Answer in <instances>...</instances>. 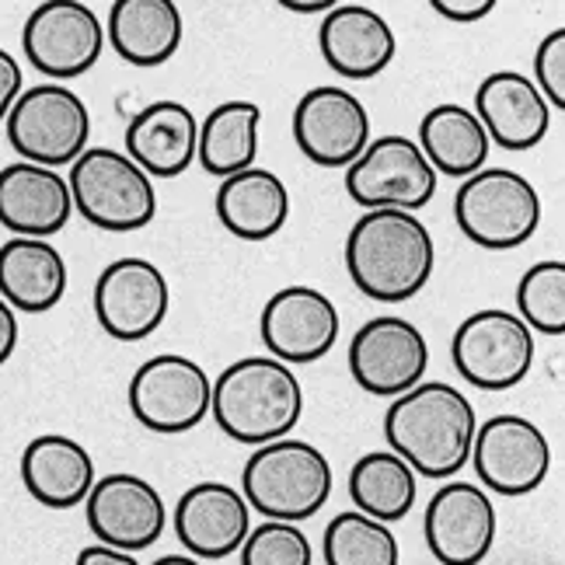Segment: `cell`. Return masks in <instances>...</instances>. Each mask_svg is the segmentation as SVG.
Masks as SVG:
<instances>
[{"mask_svg": "<svg viewBox=\"0 0 565 565\" xmlns=\"http://www.w3.org/2000/svg\"><path fill=\"white\" fill-rule=\"evenodd\" d=\"M185 21L171 0H116L108 8L105 42L129 67H161L179 53Z\"/></svg>", "mask_w": 565, "mask_h": 565, "instance_id": "25", "label": "cell"}, {"mask_svg": "<svg viewBox=\"0 0 565 565\" xmlns=\"http://www.w3.org/2000/svg\"><path fill=\"white\" fill-rule=\"evenodd\" d=\"M14 154L39 168L74 164L92 137V113L81 95L63 84H35L21 92L4 119Z\"/></svg>", "mask_w": 565, "mask_h": 565, "instance_id": "7", "label": "cell"}, {"mask_svg": "<svg viewBox=\"0 0 565 565\" xmlns=\"http://www.w3.org/2000/svg\"><path fill=\"white\" fill-rule=\"evenodd\" d=\"M84 516H88V527L98 537V545L129 555L158 545V537L168 527L161 492L147 478L129 471L98 478L88 499H84Z\"/></svg>", "mask_w": 565, "mask_h": 565, "instance_id": "15", "label": "cell"}, {"mask_svg": "<svg viewBox=\"0 0 565 565\" xmlns=\"http://www.w3.org/2000/svg\"><path fill=\"white\" fill-rule=\"evenodd\" d=\"M516 318L531 332L541 335H565V263L531 266L516 282Z\"/></svg>", "mask_w": 565, "mask_h": 565, "instance_id": "32", "label": "cell"}, {"mask_svg": "<svg viewBox=\"0 0 565 565\" xmlns=\"http://www.w3.org/2000/svg\"><path fill=\"white\" fill-rule=\"evenodd\" d=\"M416 471L391 450L363 454L350 471V499L356 513L377 520V524L405 520L416 507Z\"/></svg>", "mask_w": 565, "mask_h": 565, "instance_id": "30", "label": "cell"}, {"mask_svg": "<svg viewBox=\"0 0 565 565\" xmlns=\"http://www.w3.org/2000/svg\"><path fill=\"white\" fill-rule=\"evenodd\" d=\"M471 465L478 482L499 495H527L552 471L548 437L524 416H492L475 429Z\"/></svg>", "mask_w": 565, "mask_h": 565, "instance_id": "14", "label": "cell"}, {"mask_svg": "<svg viewBox=\"0 0 565 565\" xmlns=\"http://www.w3.org/2000/svg\"><path fill=\"white\" fill-rule=\"evenodd\" d=\"M282 8H287V11H297V14H329L335 4H329V0H318V4H300V0H287Z\"/></svg>", "mask_w": 565, "mask_h": 565, "instance_id": "39", "label": "cell"}, {"mask_svg": "<svg viewBox=\"0 0 565 565\" xmlns=\"http://www.w3.org/2000/svg\"><path fill=\"white\" fill-rule=\"evenodd\" d=\"M216 216L242 242H269L287 227L290 192L269 168H248L216 189Z\"/></svg>", "mask_w": 565, "mask_h": 565, "instance_id": "27", "label": "cell"}, {"mask_svg": "<svg viewBox=\"0 0 565 565\" xmlns=\"http://www.w3.org/2000/svg\"><path fill=\"white\" fill-rule=\"evenodd\" d=\"M258 122H263V108L255 102H221L213 108L195 143V161L203 164L206 175L224 182L237 171L255 168Z\"/></svg>", "mask_w": 565, "mask_h": 565, "instance_id": "29", "label": "cell"}, {"mask_svg": "<svg viewBox=\"0 0 565 565\" xmlns=\"http://www.w3.org/2000/svg\"><path fill=\"white\" fill-rule=\"evenodd\" d=\"M324 565H398V537L387 524L345 510L324 527Z\"/></svg>", "mask_w": 565, "mask_h": 565, "instance_id": "31", "label": "cell"}, {"mask_svg": "<svg viewBox=\"0 0 565 565\" xmlns=\"http://www.w3.org/2000/svg\"><path fill=\"white\" fill-rule=\"evenodd\" d=\"M339 324L342 321L332 297L297 282V287H282L266 300L263 318H258V335H263L273 360L300 366L332 353Z\"/></svg>", "mask_w": 565, "mask_h": 565, "instance_id": "17", "label": "cell"}, {"mask_svg": "<svg viewBox=\"0 0 565 565\" xmlns=\"http://www.w3.org/2000/svg\"><path fill=\"white\" fill-rule=\"evenodd\" d=\"M454 216L478 248L510 252L541 227V195L513 168H482L458 185Z\"/></svg>", "mask_w": 565, "mask_h": 565, "instance_id": "6", "label": "cell"}, {"mask_svg": "<svg viewBox=\"0 0 565 565\" xmlns=\"http://www.w3.org/2000/svg\"><path fill=\"white\" fill-rule=\"evenodd\" d=\"M345 192L363 210H423L437 192V171L429 168L416 140L384 134L366 143L345 168Z\"/></svg>", "mask_w": 565, "mask_h": 565, "instance_id": "10", "label": "cell"}, {"mask_svg": "<svg viewBox=\"0 0 565 565\" xmlns=\"http://www.w3.org/2000/svg\"><path fill=\"white\" fill-rule=\"evenodd\" d=\"M74 200L67 179L53 168H39L29 161H14L0 168V227L14 237L50 242L71 224Z\"/></svg>", "mask_w": 565, "mask_h": 565, "instance_id": "20", "label": "cell"}, {"mask_svg": "<svg viewBox=\"0 0 565 565\" xmlns=\"http://www.w3.org/2000/svg\"><path fill=\"white\" fill-rule=\"evenodd\" d=\"M67 294V263L53 242L11 237L0 245V300L18 315H46Z\"/></svg>", "mask_w": 565, "mask_h": 565, "instance_id": "26", "label": "cell"}, {"mask_svg": "<svg viewBox=\"0 0 565 565\" xmlns=\"http://www.w3.org/2000/svg\"><path fill=\"white\" fill-rule=\"evenodd\" d=\"M332 465L308 440L282 437L258 447L245 461L242 492L248 510H258L266 520L300 524L311 520L332 495Z\"/></svg>", "mask_w": 565, "mask_h": 565, "instance_id": "4", "label": "cell"}, {"mask_svg": "<svg viewBox=\"0 0 565 565\" xmlns=\"http://www.w3.org/2000/svg\"><path fill=\"white\" fill-rule=\"evenodd\" d=\"M74 565H140V562H137V555H129V552H116V548H105V545H88V548H81Z\"/></svg>", "mask_w": 565, "mask_h": 565, "instance_id": "37", "label": "cell"}, {"mask_svg": "<svg viewBox=\"0 0 565 565\" xmlns=\"http://www.w3.org/2000/svg\"><path fill=\"white\" fill-rule=\"evenodd\" d=\"M318 46L324 63L345 81H371L395 60V32L366 4H339L321 18Z\"/></svg>", "mask_w": 565, "mask_h": 565, "instance_id": "22", "label": "cell"}, {"mask_svg": "<svg viewBox=\"0 0 565 565\" xmlns=\"http://www.w3.org/2000/svg\"><path fill=\"white\" fill-rule=\"evenodd\" d=\"M210 374L182 353H158L143 360L129 381V412L158 437H179L195 429L210 416Z\"/></svg>", "mask_w": 565, "mask_h": 565, "instance_id": "8", "label": "cell"}, {"mask_svg": "<svg viewBox=\"0 0 565 565\" xmlns=\"http://www.w3.org/2000/svg\"><path fill=\"white\" fill-rule=\"evenodd\" d=\"M534 88L548 108H565V29H555L541 39L534 53Z\"/></svg>", "mask_w": 565, "mask_h": 565, "instance_id": "34", "label": "cell"}, {"mask_svg": "<svg viewBox=\"0 0 565 565\" xmlns=\"http://www.w3.org/2000/svg\"><path fill=\"white\" fill-rule=\"evenodd\" d=\"M92 303L105 335L116 342H143L164 324L171 290L150 258L126 255L102 269Z\"/></svg>", "mask_w": 565, "mask_h": 565, "instance_id": "12", "label": "cell"}, {"mask_svg": "<svg viewBox=\"0 0 565 565\" xmlns=\"http://www.w3.org/2000/svg\"><path fill=\"white\" fill-rule=\"evenodd\" d=\"M210 412L224 437L266 447L290 437L303 416V387L287 363L273 356H245L213 381Z\"/></svg>", "mask_w": 565, "mask_h": 565, "instance_id": "3", "label": "cell"}, {"mask_svg": "<svg viewBox=\"0 0 565 565\" xmlns=\"http://www.w3.org/2000/svg\"><path fill=\"white\" fill-rule=\"evenodd\" d=\"M18 350V315L0 300V366H4Z\"/></svg>", "mask_w": 565, "mask_h": 565, "instance_id": "38", "label": "cell"}, {"mask_svg": "<svg viewBox=\"0 0 565 565\" xmlns=\"http://www.w3.org/2000/svg\"><path fill=\"white\" fill-rule=\"evenodd\" d=\"M248 531L252 510L227 482H195L175 507V534L192 558H227L242 552Z\"/></svg>", "mask_w": 565, "mask_h": 565, "instance_id": "19", "label": "cell"}, {"mask_svg": "<svg viewBox=\"0 0 565 565\" xmlns=\"http://www.w3.org/2000/svg\"><path fill=\"white\" fill-rule=\"evenodd\" d=\"M416 147L433 171L447 179H471L475 171L486 168L492 143L471 108L461 102H440L423 116Z\"/></svg>", "mask_w": 565, "mask_h": 565, "instance_id": "28", "label": "cell"}, {"mask_svg": "<svg viewBox=\"0 0 565 565\" xmlns=\"http://www.w3.org/2000/svg\"><path fill=\"white\" fill-rule=\"evenodd\" d=\"M433 11L447 21H482L486 14L495 11L492 0H433Z\"/></svg>", "mask_w": 565, "mask_h": 565, "instance_id": "36", "label": "cell"}, {"mask_svg": "<svg viewBox=\"0 0 565 565\" xmlns=\"http://www.w3.org/2000/svg\"><path fill=\"white\" fill-rule=\"evenodd\" d=\"M437 269V242L416 213L366 210L345 237V273L381 303L416 297Z\"/></svg>", "mask_w": 565, "mask_h": 565, "instance_id": "2", "label": "cell"}, {"mask_svg": "<svg viewBox=\"0 0 565 565\" xmlns=\"http://www.w3.org/2000/svg\"><path fill=\"white\" fill-rule=\"evenodd\" d=\"M429 366V342L419 324L398 315H381L360 324L350 342V374L366 395L395 402L423 384Z\"/></svg>", "mask_w": 565, "mask_h": 565, "instance_id": "11", "label": "cell"}, {"mask_svg": "<svg viewBox=\"0 0 565 565\" xmlns=\"http://www.w3.org/2000/svg\"><path fill=\"white\" fill-rule=\"evenodd\" d=\"M154 565H203V562L192 558V555H161Z\"/></svg>", "mask_w": 565, "mask_h": 565, "instance_id": "40", "label": "cell"}, {"mask_svg": "<svg viewBox=\"0 0 565 565\" xmlns=\"http://www.w3.org/2000/svg\"><path fill=\"white\" fill-rule=\"evenodd\" d=\"M426 545L440 565H482L495 545V507L486 489L447 482L423 516Z\"/></svg>", "mask_w": 565, "mask_h": 565, "instance_id": "18", "label": "cell"}, {"mask_svg": "<svg viewBox=\"0 0 565 565\" xmlns=\"http://www.w3.org/2000/svg\"><path fill=\"white\" fill-rule=\"evenodd\" d=\"M450 360L471 387L510 391L534 366V332L513 311H475L454 332Z\"/></svg>", "mask_w": 565, "mask_h": 565, "instance_id": "9", "label": "cell"}, {"mask_svg": "<svg viewBox=\"0 0 565 565\" xmlns=\"http://www.w3.org/2000/svg\"><path fill=\"white\" fill-rule=\"evenodd\" d=\"M18 95H21V67H18V60L0 46V122L8 119Z\"/></svg>", "mask_w": 565, "mask_h": 565, "instance_id": "35", "label": "cell"}, {"mask_svg": "<svg viewBox=\"0 0 565 565\" xmlns=\"http://www.w3.org/2000/svg\"><path fill=\"white\" fill-rule=\"evenodd\" d=\"M21 482L46 510H74L88 499L98 475L84 444L63 433H42L21 454Z\"/></svg>", "mask_w": 565, "mask_h": 565, "instance_id": "24", "label": "cell"}, {"mask_svg": "<svg viewBox=\"0 0 565 565\" xmlns=\"http://www.w3.org/2000/svg\"><path fill=\"white\" fill-rule=\"evenodd\" d=\"M67 189L74 210L98 231H143L158 216L154 179L113 147L84 150L71 164Z\"/></svg>", "mask_w": 565, "mask_h": 565, "instance_id": "5", "label": "cell"}, {"mask_svg": "<svg viewBox=\"0 0 565 565\" xmlns=\"http://www.w3.org/2000/svg\"><path fill=\"white\" fill-rule=\"evenodd\" d=\"M311 541L297 524L266 520L248 531L242 545V565H311Z\"/></svg>", "mask_w": 565, "mask_h": 565, "instance_id": "33", "label": "cell"}, {"mask_svg": "<svg viewBox=\"0 0 565 565\" xmlns=\"http://www.w3.org/2000/svg\"><path fill=\"white\" fill-rule=\"evenodd\" d=\"M294 140L321 168H350L371 143V113L353 92L321 84L294 108Z\"/></svg>", "mask_w": 565, "mask_h": 565, "instance_id": "16", "label": "cell"}, {"mask_svg": "<svg viewBox=\"0 0 565 565\" xmlns=\"http://www.w3.org/2000/svg\"><path fill=\"white\" fill-rule=\"evenodd\" d=\"M200 122L182 102H150L126 126V158L150 179H179L195 161Z\"/></svg>", "mask_w": 565, "mask_h": 565, "instance_id": "23", "label": "cell"}, {"mask_svg": "<svg viewBox=\"0 0 565 565\" xmlns=\"http://www.w3.org/2000/svg\"><path fill=\"white\" fill-rule=\"evenodd\" d=\"M475 119L482 122L489 143L503 150H534L552 129V108L531 77L499 71L478 84Z\"/></svg>", "mask_w": 565, "mask_h": 565, "instance_id": "21", "label": "cell"}, {"mask_svg": "<svg viewBox=\"0 0 565 565\" xmlns=\"http://www.w3.org/2000/svg\"><path fill=\"white\" fill-rule=\"evenodd\" d=\"M475 405L447 381H423L384 412V440L391 454L423 478H450L471 461Z\"/></svg>", "mask_w": 565, "mask_h": 565, "instance_id": "1", "label": "cell"}, {"mask_svg": "<svg viewBox=\"0 0 565 565\" xmlns=\"http://www.w3.org/2000/svg\"><path fill=\"white\" fill-rule=\"evenodd\" d=\"M21 50L39 74L53 81L81 77L105 50L102 18L81 0H50L29 14L21 29Z\"/></svg>", "mask_w": 565, "mask_h": 565, "instance_id": "13", "label": "cell"}]
</instances>
